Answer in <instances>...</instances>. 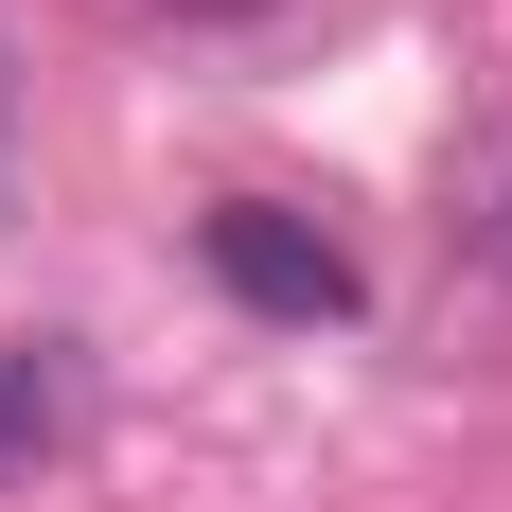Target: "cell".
Here are the masks:
<instances>
[{
  "label": "cell",
  "mask_w": 512,
  "mask_h": 512,
  "mask_svg": "<svg viewBox=\"0 0 512 512\" xmlns=\"http://www.w3.org/2000/svg\"><path fill=\"white\" fill-rule=\"evenodd\" d=\"M195 248H212V283H230L248 318H301V336H318V318H354V248H336L318 212H265V195H230Z\"/></svg>",
  "instance_id": "obj_1"
},
{
  "label": "cell",
  "mask_w": 512,
  "mask_h": 512,
  "mask_svg": "<svg viewBox=\"0 0 512 512\" xmlns=\"http://www.w3.org/2000/svg\"><path fill=\"white\" fill-rule=\"evenodd\" d=\"M53 442H71V354H53V336H0V495H18Z\"/></svg>",
  "instance_id": "obj_2"
},
{
  "label": "cell",
  "mask_w": 512,
  "mask_h": 512,
  "mask_svg": "<svg viewBox=\"0 0 512 512\" xmlns=\"http://www.w3.org/2000/svg\"><path fill=\"white\" fill-rule=\"evenodd\" d=\"M18 159H36V142H18V71H0V212H18Z\"/></svg>",
  "instance_id": "obj_3"
},
{
  "label": "cell",
  "mask_w": 512,
  "mask_h": 512,
  "mask_svg": "<svg viewBox=\"0 0 512 512\" xmlns=\"http://www.w3.org/2000/svg\"><path fill=\"white\" fill-rule=\"evenodd\" d=\"M177 18H230V0H177Z\"/></svg>",
  "instance_id": "obj_4"
},
{
  "label": "cell",
  "mask_w": 512,
  "mask_h": 512,
  "mask_svg": "<svg viewBox=\"0 0 512 512\" xmlns=\"http://www.w3.org/2000/svg\"><path fill=\"white\" fill-rule=\"evenodd\" d=\"M495 248H512V230H495Z\"/></svg>",
  "instance_id": "obj_5"
}]
</instances>
